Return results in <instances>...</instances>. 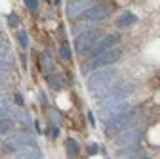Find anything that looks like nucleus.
Listing matches in <instances>:
<instances>
[{"label":"nucleus","instance_id":"6ab92c4d","mask_svg":"<svg viewBox=\"0 0 160 159\" xmlns=\"http://www.w3.org/2000/svg\"><path fill=\"white\" fill-rule=\"evenodd\" d=\"M88 151H90V153H97V146H95V144L88 146Z\"/></svg>","mask_w":160,"mask_h":159},{"label":"nucleus","instance_id":"412c9836","mask_svg":"<svg viewBox=\"0 0 160 159\" xmlns=\"http://www.w3.org/2000/svg\"><path fill=\"white\" fill-rule=\"evenodd\" d=\"M59 2H61V0H53V4H59Z\"/></svg>","mask_w":160,"mask_h":159},{"label":"nucleus","instance_id":"423d86ee","mask_svg":"<svg viewBox=\"0 0 160 159\" xmlns=\"http://www.w3.org/2000/svg\"><path fill=\"white\" fill-rule=\"evenodd\" d=\"M88 8H90L88 0H72V2L67 6V14H69V17H80Z\"/></svg>","mask_w":160,"mask_h":159},{"label":"nucleus","instance_id":"1a4fd4ad","mask_svg":"<svg viewBox=\"0 0 160 159\" xmlns=\"http://www.w3.org/2000/svg\"><path fill=\"white\" fill-rule=\"evenodd\" d=\"M137 21V17H135V14H132V12H126V14H122L118 19H116V25L118 27H130V25H133Z\"/></svg>","mask_w":160,"mask_h":159},{"label":"nucleus","instance_id":"20e7f679","mask_svg":"<svg viewBox=\"0 0 160 159\" xmlns=\"http://www.w3.org/2000/svg\"><path fill=\"white\" fill-rule=\"evenodd\" d=\"M111 12H112V6H109V4H95V6H90L80 17L86 19V21H99V19H103Z\"/></svg>","mask_w":160,"mask_h":159},{"label":"nucleus","instance_id":"7ed1b4c3","mask_svg":"<svg viewBox=\"0 0 160 159\" xmlns=\"http://www.w3.org/2000/svg\"><path fill=\"white\" fill-rule=\"evenodd\" d=\"M114 75H116V73H114L112 69H109V71H103V73H97V75L90 77V79H88V88L93 90V92L103 90V86H107V85L112 83Z\"/></svg>","mask_w":160,"mask_h":159},{"label":"nucleus","instance_id":"4468645a","mask_svg":"<svg viewBox=\"0 0 160 159\" xmlns=\"http://www.w3.org/2000/svg\"><path fill=\"white\" fill-rule=\"evenodd\" d=\"M48 83H50L53 88H61V81H57V77H50V79H48Z\"/></svg>","mask_w":160,"mask_h":159},{"label":"nucleus","instance_id":"f8f14e48","mask_svg":"<svg viewBox=\"0 0 160 159\" xmlns=\"http://www.w3.org/2000/svg\"><path fill=\"white\" fill-rule=\"evenodd\" d=\"M59 58H61L63 62H69V59H71V48L63 44L61 48H59Z\"/></svg>","mask_w":160,"mask_h":159},{"label":"nucleus","instance_id":"dca6fc26","mask_svg":"<svg viewBox=\"0 0 160 159\" xmlns=\"http://www.w3.org/2000/svg\"><path fill=\"white\" fill-rule=\"evenodd\" d=\"M8 23H10L12 27H17V25H19V19H17L15 15H10V17H8Z\"/></svg>","mask_w":160,"mask_h":159},{"label":"nucleus","instance_id":"aec40b11","mask_svg":"<svg viewBox=\"0 0 160 159\" xmlns=\"http://www.w3.org/2000/svg\"><path fill=\"white\" fill-rule=\"evenodd\" d=\"M15 102H17L19 106H21V104H23V98H21V96H19V94H15Z\"/></svg>","mask_w":160,"mask_h":159},{"label":"nucleus","instance_id":"f3484780","mask_svg":"<svg viewBox=\"0 0 160 159\" xmlns=\"http://www.w3.org/2000/svg\"><path fill=\"white\" fill-rule=\"evenodd\" d=\"M42 67H46V71H50V59H48V56H42Z\"/></svg>","mask_w":160,"mask_h":159},{"label":"nucleus","instance_id":"9d476101","mask_svg":"<svg viewBox=\"0 0 160 159\" xmlns=\"http://www.w3.org/2000/svg\"><path fill=\"white\" fill-rule=\"evenodd\" d=\"M78 150H80L78 142L72 140V138H69V140H67V153H69L71 157H74V155H78Z\"/></svg>","mask_w":160,"mask_h":159},{"label":"nucleus","instance_id":"9b49d317","mask_svg":"<svg viewBox=\"0 0 160 159\" xmlns=\"http://www.w3.org/2000/svg\"><path fill=\"white\" fill-rule=\"evenodd\" d=\"M13 129V123L10 121V119H0V134H6Z\"/></svg>","mask_w":160,"mask_h":159},{"label":"nucleus","instance_id":"6e6552de","mask_svg":"<svg viewBox=\"0 0 160 159\" xmlns=\"http://www.w3.org/2000/svg\"><path fill=\"white\" fill-rule=\"evenodd\" d=\"M139 136H141V132L135 130V129H132V130H130V132H126V134H120L116 142H118V146H128V144L137 142V140H139Z\"/></svg>","mask_w":160,"mask_h":159},{"label":"nucleus","instance_id":"39448f33","mask_svg":"<svg viewBox=\"0 0 160 159\" xmlns=\"http://www.w3.org/2000/svg\"><path fill=\"white\" fill-rule=\"evenodd\" d=\"M97 36H99V31H86L82 35H78L76 41H74V50L76 52H86L90 46H93Z\"/></svg>","mask_w":160,"mask_h":159},{"label":"nucleus","instance_id":"f257e3e1","mask_svg":"<svg viewBox=\"0 0 160 159\" xmlns=\"http://www.w3.org/2000/svg\"><path fill=\"white\" fill-rule=\"evenodd\" d=\"M120 56H122V52H120L118 48H109V50H105L101 54H97L92 62L84 67V71L88 73V71H93V69H99V67H107V65L114 63L116 59H120Z\"/></svg>","mask_w":160,"mask_h":159},{"label":"nucleus","instance_id":"f03ea898","mask_svg":"<svg viewBox=\"0 0 160 159\" xmlns=\"http://www.w3.org/2000/svg\"><path fill=\"white\" fill-rule=\"evenodd\" d=\"M135 117H137V111H126V113H122V115H118V117L111 119V125L107 127L105 134L111 136V138H114L120 130L130 129V125L133 123V119H135Z\"/></svg>","mask_w":160,"mask_h":159},{"label":"nucleus","instance_id":"a211bd4d","mask_svg":"<svg viewBox=\"0 0 160 159\" xmlns=\"http://www.w3.org/2000/svg\"><path fill=\"white\" fill-rule=\"evenodd\" d=\"M88 121H90V125H92V127H95V117H93L92 113H88Z\"/></svg>","mask_w":160,"mask_h":159},{"label":"nucleus","instance_id":"2eb2a0df","mask_svg":"<svg viewBox=\"0 0 160 159\" xmlns=\"http://www.w3.org/2000/svg\"><path fill=\"white\" fill-rule=\"evenodd\" d=\"M25 4L29 10H36L38 8V0H25Z\"/></svg>","mask_w":160,"mask_h":159},{"label":"nucleus","instance_id":"0eeeda50","mask_svg":"<svg viewBox=\"0 0 160 159\" xmlns=\"http://www.w3.org/2000/svg\"><path fill=\"white\" fill-rule=\"evenodd\" d=\"M118 41H120V36H118V35H107V36L101 38V41H99L97 44H93V52H95V54H101V52L109 50L111 46H114Z\"/></svg>","mask_w":160,"mask_h":159},{"label":"nucleus","instance_id":"ddd939ff","mask_svg":"<svg viewBox=\"0 0 160 159\" xmlns=\"http://www.w3.org/2000/svg\"><path fill=\"white\" fill-rule=\"evenodd\" d=\"M17 38H19V44H21V48H29V38H27V33H19L17 35Z\"/></svg>","mask_w":160,"mask_h":159}]
</instances>
